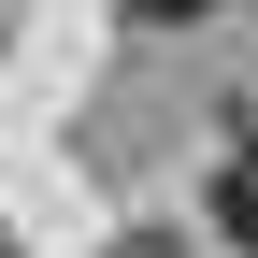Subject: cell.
I'll return each instance as SVG.
<instances>
[{
    "label": "cell",
    "instance_id": "3957f363",
    "mask_svg": "<svg viewBox=\"0 0 258 258\" xmlns=\"http://www.w3.org/2000/svg\"><path fill=\"white\" fill-rule=\"evenodd\" d=\"M144 29H201V15H230V0H129Z\"/></svg>",
    "mask_w": 258,
    "mask_h": 258
},
{
    "label": "cell",
    "instance_id": "277c9868",
    "mask_svg": "<svg viewBox=\"0 0 258 258\" xmlns=\"http://www.w3.org/2000/svg\"><path fill=\"white\" fill-rule=\"evenodd\" d=\"M0 258H15V244H0Z\"/></svg>",
    "mask_w": 258,
    "mask_h": 258
},
{
    "label": "cell",
    "instance_id": "6da1fadb",
    "mask_svg": "<svg viewBox=\"0 0 258 258\" xmlns=\"http://www.w3.org/2000/svg\"><path fill=\"white\" fill-rule=\"evenodd\" d=\"M201 215L230 244H258V101H230V129H215V172H201Z\"/></svg>",
    "mask_w": 258,
    "mask_h": 258
},
{
    "label": "cell",
    "instance_id": "7a4b0ae2",
    "mask_svg": "<svg viewBox=\"0 0 258 258\" xmlns=\"http://www.w3.org/2000/svg\"><path fill=\"white\" fill-rule=\"evenodd\" d=\"M101 258H201V244H186V230H115Z\"/></svg>",
    "mask_w": 258,
    "mask_h": 258
}]
</instances>
